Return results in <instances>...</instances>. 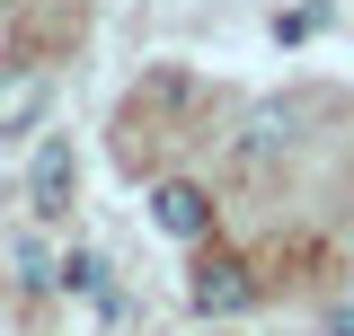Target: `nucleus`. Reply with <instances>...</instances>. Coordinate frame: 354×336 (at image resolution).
<instances>
[{
    "mask_svg": "<svg viewBox=\"0 0 354 336\" xmlns=\"http://www.w3.org/2000/svg\"><path fill=\"white\" fill-rule=\"evenodd\" d=\"M248 301H257V274H248L239 256H204V265H195V310H204V319H239Z\"/></svg>",
    "mask_w": 354,
    "mask_h": 336,
    "instance_id": "obj_1",
    "label": "nucleus"
},
{
    "mask_svg": "<svg viewBox=\"0 0 354 336\" xmlns=\"http://www.w3.org/2000/svg\"><path fill=\"white\" fill-rule=\"evenodd\" d=\"M71 186H80V160H71V142L53 133V142L36 151V168H27V204L53 221V212H71Z\"/></svg>",
    "mask_w": 354,
    "mask_h": 336,
    "instance_id": "obj_2",
    "label": "nucleus"
},
{
    "mask_svg": "<svg viewBox=\"0 0 354 336\" xmlns=\"http://www.w3.org/2000/svg\"><path fill=\"white\" fill-rule=\"evenodd\" d=\"M151 221H160L169 239H204V230H213V195L186 186V177H169V186L151 195Z\"/></svg>",
    "mask_w": 354,
    "mask_h": 336,
    "instance_id": "obj_3",
    "label": "nucleus"
},
{
    "mask_svg": "<svg viewBox=\"0 0 354 336\" xmlns=\"http://www.w3.org/2000/svg\"><path fill=\"white\" fill-rule=\"evenodd\" d=\"M44 97H53V71H44V62H18V71L0 80V133H27L44 115Z\"/></svg>",
    "mask_w": 354,
    "mask_h": 336,
    "instance_id": "obj_4",
    "label": "nucleus"
},
{
    "mask_svg": "<svg viewBox=\"0 0 354 336\" xmlns=\"http://www.w3.org/2000/svg\"><path fill=\"white\" fill-rule=\"evenodd\" d=\"M62 283H80L88 301H106V265L97 256H62Z\"/></svg>",
    "mask_w": 354,
    "mask_h": 336,
    "instance_id": "obj_5",
    "label": "nucleus"
},
{
    "mask_svg": "<svg viewBox=\"0 0 354 336\" xmlns=\"http://www.w3.org/2000/svg\"><path fill=\"white\" fill-rule=\"evenodd\" d=\"M328 336H354V301H346V310H337V319H328Z\"/></svg>",
    "mask_w": 354,
    "mask_h": 336,
    "instance_id": "obj_6",
    "label": "nucleus"
}]
</instances>
